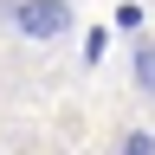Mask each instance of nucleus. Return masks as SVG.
Returning a JSON list of instances; mask_svg holds the SVG:
<instances>
[{
	"label": "nucleus",
	"mask_w": 155,
	"mask_h": 155,
	"mask_svg": "<svg viewBox=\"0 0 155 155\" xmlns=\"http://www.w3.org/2000/svg\"><path fill=\"white\" fill-rule=\"evenodd\" d=\"M116 155H155V129H129L116 142Z\"/></svg>",
	"instance_id": "nucleus-3"
},
{
	"label": "nucleus",
	"mask_w": 155,
	"mask_h": 155,
	"mask_svg": "<svg viewBox=\"0 0 155 155\" xmlns=\"http://www.w3.org/2000/svg\"><path fill=\"white\" fill-rule=\"evenodd\" d=\"M71 19H78L71 0H19V7H13V32L45 45V39H65L71 32Z\"/></svg>",
	"instance_id": "nucleus-1"
},
{
	"label": "nucleus",
	"mask_w": 155,
	"mask_h": 155,
	"mask_svg": "<svg viewBox=\"0 0 155 155\" xmlns=\"http://www.w3.org/2000/svg\"><path fill=\"white\" fill-rule=\"evenodd\" d=\"M129 71H136V91H142V97H155V39H136Z\"/></svg>",
	"instance_id": "nucleus-2"
}]
</instances>
